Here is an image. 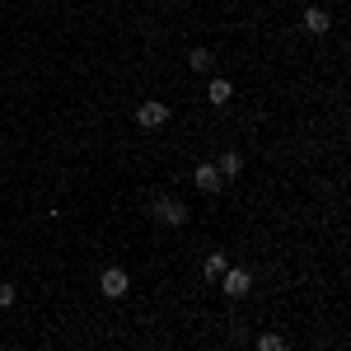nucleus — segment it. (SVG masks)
<instances>
[{"label":"nucleus","mask_w":351,"mask_h":351,"mask_svg":"<svg viewBox=\"0 0 351 351\" xmlns=\"http://www.w3.org/2000/svg\"><path fill=\"white\" fill-rule=\"evenodd\" d=\"M192 183H197L202 192H220V169H216V164H197Z\"/></svg>","instance_id":"obj_5"},{"label":"nucleus","mask_w":351,"mask_h":351,"mask_svg":"<svg viewBox=\"0 0 351 351\" xmlns=\"http://www.w3.org/2000/svg\"><path fill=\"white\" fill-rule=\"evenodd\" d=\"M206 99H211V104H230V99H234V84L230 80H220V75H211V84H206Z\"/></svg>","instance_id":"obj_6"},{"label":"nucleus","mask_w":351,"mask_h":351,"mask_svg":"<svg viewBox=\"0 0 351 351\" xmlns=\"http://www.w3.org/2000/svg\"><path fill=\"white\" fill-rule=\"evenodd\" d=\"M164 122H169V104H160V99H150V104L136 108V127H145V132H160Z\"/></svg>","instance_id":"obj_1"},{"label":"nucleus","mask_w":351,"mask_h":351,"mask_svg":"<svg viewBox=\"0 0 351 351\" xmlns=\"http://www.w3.org/2000/svg\"><path fill=\"white\" fill-rule=\"evenodd\" d=\"M188 66H192V71H202V75H206V71H211V52H206V47H197V52L188 56Z\"/></svg>","instance_id":"obj_9"},{"label":"nucleus","mask_w":351,"mask_h":351,"mask_svg":"<svg viewBox=\"0 0 351 351\" xmlns=\"http://www.w3.org/2000/svg\"><path fill=\"white\" fill-rule=\"evenodd\" d=\"M127 286H132V281H127V271H122V267H108L104 276H99V291H104L108 300H122V295H127Z\"/></svg>","instance_id":"obj_4"},{"label":"nucleus","mask_w":351,"mask_h":351,"mask_svg":"<svg viewBox=\"0 0 351 351\" xmlns=\"http://www.w3.org/2000/svg\"><path fill=\"white\" fill-rule=\"evenodd\" d=\"M216 169H220V178H239L243 173V155L239 150H225V155L216 160Z\"/></svg>","instance_id":"obj_7"},{"label":"nucleus","mask_w":351,"mask_h":351,"mask_svg":"<svg viewBox=\"0 0 351 351\" xmlns=\"http://www.w3.org/2000/svg\"><path fill=\"white\" fill-rule=\"evenodd\" d=\"M258 351H286V337L267 332V337H258Z\"/></svg>","instance_id":"obj_10"},{"label":"nucleus","mask_w":351,"mask_h":351,"mask_svg":"<svg viewBox=\"0 0 351 351\" xmlns=\"http://www.w3.org/2000/svg\"><path fill=\"white\" fill-rule=\"evenodd\" d=\"M14 304V281H0V309H10Z\"/></svg>","instance_id":"obj_12"},{"label":"nucleus","mask_w":351,"mask_h":351,"mask_svg":"<svg viewBox=\"0 0 351 351\" xmlns=\"http://www.w3.org/2000/svg\"><path fill=\"white\" fill-rule=\"evenodd\" d=\"M155 220H164V225H188V206L173 202V197H160L155 202Z\"/></svg>","instance_id":"obj_3"},{"label":"nucleus","mask_w":351,"mask_h":351,"mask_svg":"<svg viewBox=\"0 0 351 351\" xmlns=\"http://www.w3.org/2000/svg\"><path fill=\"white\" fill-rule=\"evenodd\" d=\"M328 24H332V19H328V10H324V5L304 10V28H309V33H328Z\"/></svg>","instance_id":"obj_8"},{"label":"nucleus","mask_w":351,"mask_h":351,"mask_svg":"<svg viewBox=\"0 0 351 351\" xmlns=\"http://www.w3.org/2000/svg\"><path fill=\"white\" fill-rule=\"evenodd\" d=\"M225 267H230V263H225V253H211V258H206V276H220Z\"/></svg>","instance_id":"obj_11"},{"label":"nucleus","mask_w":351,"mask_h":351,"mask_svg":"<svg viewBox=\"0 0 351 351\" xmlns=\"http://www.w3.org/2000/svg\"><path fill=\"white\" fill-rule=\"evenodd\" d=\"M220 286H225V295H230V300H239V295H248L253 276H248L243 267H225V271H220Z\"/></svg>","instance_id":"obj_2"}]
</instances>
